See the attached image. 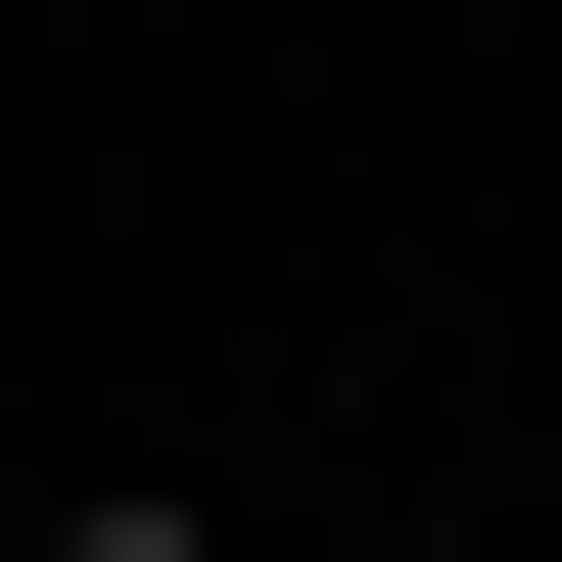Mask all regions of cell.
Listing matches in <instances>:
<instances>
[{"instance_id":"1","label":"cell","mask_w":562,"mask_h":562,"mask_svg":"<svg viewBox=\"0 0 562 562\" xmlns=\"http://www.w3.org/2000/svg\"><path fill=\"white\" fill-rule=\"evenodd\" d=\"M47 562H235V516H140V469H94V516H47Z\"/></svg>"}]
</instances>
